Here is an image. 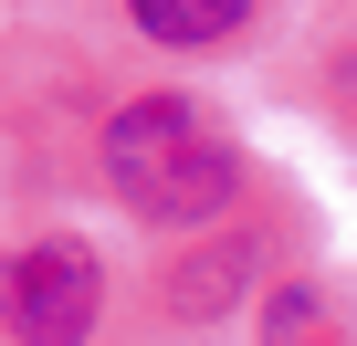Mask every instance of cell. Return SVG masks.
I'll use <instances>...</instances> for the list:
<instances>
[{
    "label": "cell",
    "mask_w": 357,
    "mask_h": 346,
    "mask_svg": "<svg viewBox=\"0 0 357 346\" xmlns=\"http://www.w3.org/2000/svg\"><path fill=\"white\" fill-rule=\"evenodd\" d=\"M95 157H105V189L137 221H158V231H200V221H221L242 200V147H231V126L200 95H137V105H116L105 136H95Z\"/></svg>",
    "instance_id": "1"
},
{
    "label": "cell",
    "mask_w": 357,
    "mask_h": 346,
    "mask_svg": "<svg viewBox=\"0 0 357 346\" xmlns=\"http://www.w3.org/2000/svg\"><path fill=\"white\" fill-rule=\"evenodd\" d=\"M105 315V262L84 242H22L11 262H0V325H11V346H84Z\"/></svg>",
    "instance_id": "2"
},
{
    "label": "cell",
    "mask_w": 357,
    "mask_h": 346,
    "mask_svg": "<svg viewBox=\"0 0 357 346\" xmlns=\"http://www.w3.org/2000/svg\"><path fill=\"white\" fill-rule=\"evenodd\" d=\"M263 346H336V325H326V304H315L305 283H284V294L263 304Z\"/></svg>",
    "instance_id": "5"
},
{
    "label": "cell",
    "mask_w": 357,
    "mask_h": 346,
    "mask_svg": "<svg viewBox=\"0 0 357 346\" xmlns=\"http://www.w3.org/2000/svg\"><path fill=\"white\" fill-rule=\"evenodd\" d=\"M242 283H252V242H211V252H190L168 273V315H221Z\"/></svg>",
    "instance_id": "4"
},
{
    "label": "cell",
    "mask_w": 357,
    "mask_h": 346,
    "mask_svg": "<svg viewBox=\"0 0 357 346\" xmlns=\"http://www.w3.org/2000/svg\"><path fill=\"white\" fill-rule=\"evenodd\" d=\"M242 11H252V0H126V22H137L147 42H168V53L231 42V32H242Z\"/></svg>",
    "instance_id": "3"
}]
</instances>
